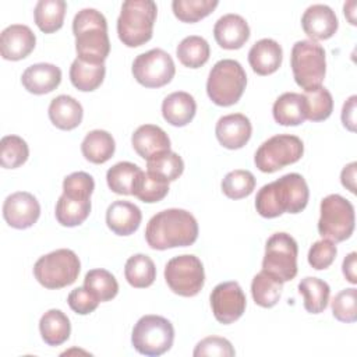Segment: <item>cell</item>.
I'll return each instance as SVG.
<instances>
[{
  "label": "cell",
  "instance_id": "cell-1",
  "mask_svg": "<svg viewBox=\"0 0 357 357\" xmlns=\"http://www.w3.org/2000/svg\"><path fill=\"white\" fill-rule=\"evenodd\" d=\"M308 198L310 190L304 177L298 173H287L261 187L255 197V208L262 218L272 219L284 212H301L307 206Z\"/></svg>",
  "mask_w": 357,
  "mask_h": 357
},
{
  "label": "cell",
  "instance_id": "cell-2",
  "mask_svg": "<svg viewBox=\"0 0 357 357\" xmlns=\"http://www.w3.org/2000/svg\"><path fill=\"white\" fill-rule=\"evenodd\" d=\"M198 238L197 219L185 209L170 208L153 215L145 229V240L153 250L192 245Z\"/></svg>",
  "mask_w": 357,
  "mask_h": 357
},
{
  "label": "cell",
  "instance_id": "cell-3",
  "mask_svg": "<svg viewBox=\"0 0 357 357\" xmlns=\"http://www.w3.org/2000/svg\"><path fill=\"white\" fill-rule=\"evenodd\" d=\"M73 33L78 59L92 64H105L110 53V40L107 22L100 11L95 8L78 11L73 20Z\"/></svg>",
  "mask_w": 357,
  "mask_h": 357
},
{
  "label": "cell",
  "instance_id": "cell-4",
  "mask_svg": "<svg viewBox=\"0 0 357 357\" xmlns=\"http://www.w3.org/2000/svg\"><path fill=\"white\" fill-rule=\"evenodd\" d=\"M158 7L152 0H127L117 18V35L123 45L138 47L151 40Z\"/></svg>",
  "mask_w": 357,
  "mask_h": 357
},
{
  "label": "cell",
  "instance_id": "cell-5",
  "mask_svg": "<svg viewBox=\"0 0 357 357\" xmlns=\"http://www.w3.org/2000/svg\"><path fill=\"white\" fill-rule=\"evenodd\" d=\"M247 85V74L243 66L233 59L215 63L206 81V93L218 106H231L240 100Z\"/></svg>",
  "mask_w": 357,
  "mask_h": 357
},
{
  "label": "cell",
  "instance_id": "cell-6",
  "mask_svg": "<svg viewBox=\"0 0 357 357\" xmlns=\"http://www.w3.org/2000/svg\"><path fill=\"white\" fill-rule=\"evenodd\" d=\"M290 66L296 84L304 91L321 86L325 73L326 60L324 47L311 40H298L293 45Z\"/></svg>",
  "mask_w": 357,
  "mask_h": 357
},
{
  "label": "cell",
  "instance_id": "cell-7",
  "mask_svg": "<svg viewBox=\"0 0 357 357\" xmlns=\"http://www.w3.org/2000/svg\"><path fill=\"white\" fill-rule=\"evenodd\" d=\"M81 271L77 254L68 248H60L40 257L33 266L35 279L46 289L54 290L73 284Z\"/></svg>",
  "mask_w": 357,
  "mask_h": 357
},
{
  "label": "cell",
  "instance_id": "cell-8",
  "mask_svg": "<svg viewBox=\"0 0 357 357\" xmlns=\"http://www.w3.org/2000/svg\"><path fill=\"white\" fill-rule=\"evenodd\" d=\"M319 211L318 233L322 238L340 243L353 234L356 216L354 206L349 199L339 194L326 195L321 201Z\"/></svg>",
  "mask_w": 357,
  "mask_h": 357
},
{
  "label": "cell",
  "instance_id": "cell-9",
  "mask_svg": "<svg viewBox=\"0 0 357 357\" xmlns=\"http://www.w3.org/2000/svg\"><path fill=\"white\" fill-rule=\"evenodd\" d=\"M174 340L172 322L160 315H144L134 325L132 347L144 356L158 357L170 350Z\"/></svg>",
  "mask_w": 357,
  "mask_h": 357
},
{
  "label": "cell",
  "instance_id": "cell-10",
  "mask_svg": "<svg viewBox=\"0 0 357 357\" xmlns=\"http://www.w3.org/2000/svg\"><path fill=\"white\" fill-rule=\"evenodd\" d=\"M303 141L290 134H278L264 141L254 155V163L262 173H275L301 159Z\"/></svg>",
  "mask_w": 357,
  "mask_h": 357
},
{
  "label": "cell",
  "instance_id": "cell-11",
  "mask_svg": "<svg viewBox=\"0 0 357 357\" xmlns=\"http://www.w3.org/2000/svg\"><path fill=\"white\" fill-rule=\"evenodd\" d=\"M298 247L296 240L283 231L272 234L265 244L262 271L279 280L289 282L297 275Z\"/></svg>",
  "mask_w": 357,
  "mask_h": 357
},
{
  "label": "cell",
  "instance_id": "cell-12",
  "mask_svg": "<svg viewBox=\"0 0 357 357\" xmlns=\"http://www.w3.org/2000/svg\"><path fill=\"white\" fill-rule=\"evenodd\" d=\"M165 280L173 293L194 297L205 283L204 265L198 257L191 254L174 257L165 266Z\"/></svg>",
  "mask_w": 357,
  "mask_h": 357
},
{
  "label": "cell",
  "instance_id": "cell-13",
  "mask_svg": "<svg viewBox=\"0 0 357 357\" xmlns=\"http://www.w3.org/2000/svg\"><path fill=\"white\" fill-rule=\"evenodd\" d=\"M132 75L145 88H160L169 84L176 73L172 56L163 49H151L135 57Z\"/></svg>",
  "mask_w": 357,
  "mask_h": 357
},
{
  "label": "cell",
  "instance_id": "cell-14",
  "mask_svg": "<svg viewBox=\"0 0 357 357\" xmlns=\"http://www.w3.org/2000/svg\"><path fill=\"white\" fill-rule=\"evenodd\" d=\"M209 298L215 319L223 325L236 322L245 311L247 298L237 282L219 283Z\"/></svg>",
  "mask_w": 357,
  "mask_h": 357
},
{
  "label": "cell",
  "instance_id": "cell-15",
  "mask_svg": "<svg viewBox=\"0 0 357 357\" xmlns=\"http://www.w3.org/2000/svg\"><path fill=\"white\" fill-rule=\"evenodd\" d=\"M40 215L38 199L26 191L8 195L3 204V218L8 226L22 230L33 226Z\"/></svg>",
  "mask_w": 357,
  "mask_h": 357
},
{
  "label": "cell",
  "instance_id": "cell-16",
  "mask_svg": "<svg viewBox=\"0 0 357 357\" xmlns=\"http://www.w3.org/2000/svg\"><path fill=\"white\" fill-rule=\"evenodd\" d=\"M35 33L22 24H13L0 33V53L4 60L18 61L25 59L35 49Z\"/></svg>",
  "mask_w": 357,
  "mask_h": 357
},
{
  "label": "cell",
  "instance_id": "cell-17",
  "mask_svg": "<svg viewBox=\"0 0 357 357\" xmlns=\"http://www.w3.org/2000/svg\"><path fill=\"white\" fill-rule=\"evenodd\" d=\"M301 26L311 40H325L335 35L339 22L335 11L326 4H312L310 6L303 17Z\"/></svg>",
  "mask_w": 357,
  "mask_h": 357
},
{
  "label": "cell",
  "instance_id": "cell-18",
  "mask_svg": "<svg viewBox=\"0 0 357 357\" xmlns=\"http://www.w3.org/2000/svg\"><path fill=\"white\" fill-rule=\"evenodd\" d=\"M251 132V121L241 113H231L220 117L215 128L219 144L227 149L243 148L250 141Z\"/></svg>",
  "mask_w": 357,
  "mask_h": 357
},
{
  "label": "cell",
  "instance_id": "cell-19",
  "mask_svg": "<svg viewBox=\"0 0 357 357\" xmlns=\"http://www.w3.org/2000/svg\"><path fill=\"white\" fill-rule=\"evenodd\" d=\"M213 36L220 47L236 50L243 47L248 40L250 26L241 15L226 14L215 22Z\"/></svg>",
  "mask_w": 357,
  "mask_h": 357
},
{
  "label": "cell",
  "instance_id": "cell-20",
  "mask_svg": "<svg viewBox=\"0 0 357 357\" xmlns=\"http://www.w3.org/2000/svg\"><path fill=\"white\" fill-rule=\"evenodd\" d=\"M283 50L282 46L269 38L255 42L248 52V63L258 75H269L282 66Z\"/></svg>",
  "mask_w": 357,
  "mask_h": 357
},
{
  "label": "cell",
  "instance_id": "cell-21",
  "mask_svg": "<svg viewBox=\"0 0 357 357\" xmlns=\"http://www.w3.org/2000/svg\"><path fill=\"white\" fill-rule=\"evenodd\" d=\"M24 88L35 95L54 91L61 82V70L50 63H38L25 68L21 77Z\"/></svg>",
  "mask_w": 357,
  "mask_h": 357
},
{
  "label": "cell",
  "instance_id": "cell-22",
  "mask_svg": "<svg viewBox=\"0 0 357 357\" xmlns=\"http://www.w3.org/2000/svg\"><path fill=\"white\" fill-rule=\"evenodd\" d=\"M142 220L141 209L128 201H114L106 211V225L117 236H130Z\"/></svg>",
  "mask_w": 357,
  "mask_h": 357
},
{
  "label": "cell",
  "instance_id": "cell-23",
  "mask_svg": "<svg viewBox=\"0 0 357 357\" xmlns=\"http://www.w3.org/2000/svg\"><path fill=\"white\" fill-rule=\"evenodd\" d=\"M134 151L144 159L170 151V139L167 134L155 124H142L131 135Z\"/></svg>",
  "mask_w": 357,
  "mask_h": 357
},
{
  "label": "cell",
  "instance_id": "cell-24",
  "mask_svg": "<svg viewBox=\"0 0 357 357\" xmlns=\"http://www.w3.org/2000/svg\"><path fill=\"white\" fill-rule=\"evenodd\" d=\"M197 113V103L192 95L184 91H177L167 95L162 102V116L163 119L174 126H187Z\"/></svg>",
  "mask_w": 357,
  "mask_h": 357
},
{
  "label": "cell",
  "instance_id": "cell-25",
  "mask_svg": "<svg viewBox=\"0 0 357 357\" xmlns=\"http://www.w3.org/2000/svg\"><path fill=\"white\" fill-rule=\"evenodd\" d=\"M47 113L53 126L64 131L77 128L84 116L81 103L70 95H59L52 99Z\"/></svg>",
  "mask_w": 357,
  "mask_h": 357
},
{
  "label": "cell",
  "instance_id": "cell-26",
  "mask_svg": "<svg viewBox=\"0 0 357 357\" xmlns=\"http://www.w3.org/2000/svg\"><path fill=\"white\" fill-rule=\"evenodd\" d=\"M273 119L280 126H300L307 120V106L303 93L284 92L273 103Z\"/></svg>",
  "mask_w": 357,
  "mask_h": 357
},
{
  "label": "cell",
  "instance_id": "cell-27",
  "mask_svg": "<svg viewBox=\"0 0 357 357\" xmlns=\"http://www.w3.org/2000/svg\"><path fill=\"white\" fill-rule=\"evenodd\" d=\"M116 151V142L112 134L105 130L89 131L81 144V152L86 160L95 165L107 162Z\"/></svg>",
  "mask_w": 357,
  "mask_h": 357
},
{
  "label": "cell",
  "instance_id": "cell-28",
  "mask_svg": "<svg viewBox=\"0 0 357 357\" xmlns=\"http://www.w3.org/2000/svg\"><path fill=\"white\" fill-rule=\"evenodd\" d=\"M39 331L46 344L60 346L70 337L71 324L63 311L52 308L42 315L39 321Z\"/></svg>",
  "mask_w": 357,
  "mask_h": 357
},
{
  "label": "cell",
  "instance_id": "cell-29",
  "mask_svg": "<svg viewBox=\"0 0 357 357\" xmlns=\"http://www.w3.org/2000/svg\"><path fill=\"white\" fill-rule=\"evenodd\" d=\"M106 74L105 64H92L75 59L70 67V81L81 92H91L100 86Z\"/></svg>",
  "mask_w": 357,
  "mask_h": 357
},
{
  "label": "cell",
  "instance_id": "cell-30",
  "mask_svg": "<svg viewBox=\"0 0 357 357\" xmlns=\"http://www.w3.org/2000/svg\"><path fill=\"white\" fill-rule=\"evenodd\" d=\"M67 3L64 0H40L33 10L36 26L43 33H53L63 26Z\"/></svg>",
  "mask_w": 357,
  "mask_h": 357
},
{
  "label": "cell",
  "instance_id": "cell-31",
  "mask_svg": "<svg viewBox=\"0 0 357 357\" xmlns=\"http://www.w3.org/2000/svg\"><path fill=\"white\" fill-rule=\"evenodd\" d=\"M298 291L304 297V308L310 314H321L329 303L331 287L318 278L307 276L298 283Z\"/></svg>",
  "mask_w": 357,
  "mask_h": 357
},
{
  "label": "cell",
  "instance_id": "cell-32",
  "mask_svg": "<svg viewBox=\"0 0 357 357\" xmlns=\"http://www.w3.org/2000/svg\"><path fill=\"white\" fill-rule=\"evenodd\" d=\"M91 213V199L73 198L61 194L56 204V219L61 226L74 227L85 222Z\"/></svg>",
  "mask_w": 357,
  "mask_h": 357
},
{
  "label": "cell",
  "instance_id": "cell-33",
  "mask_svg": "<svg viewBox=\"0 0 357 357\" xmlns=\"http://www.w3.org/2000/svg\"><path fill=\"white\" fill-rule=\"evenodd\" d=\"M282 289L283 282L265 271L257 273L251 282L252 298L255 304L264 308H271L279 303Z\"/></svg>",
  "mask_w": 357,
  "mask_h": 357
},
{
  "label": "cell",
  "instance_id": "cell-34",
  "mask_svg": "<svg viewBox=\"0 0 357 357\" xmlns=\"http://www.w3.org/2000/svg\"><path fill=\"white\" fill-rule=\"evenodd\" d=\"M126 280L135 289L149 287L156 279V268L153 261L145 254L130 257L124 266Z\"/></svg>",
  "mask_w": 357,
  "mask_h": 357
},
{
  "label": "cell",
  "instance_id": "cell-35",
  "mask_svg": "<svg viewBox=\"0 0 357 357\" xmlns=\"http://www.w3.org/2000/svg\"><path fill=\"white\" fill-rule=\"evenodd\" d=\"M141 169L131 162H119L106 173L109 188L120 195H132L134 185L141 174Z\"/></svg>",
  "mask_w": 357,
  "mask_h": 357
},
{
  "label": "cell",
  "instance_id": "cell-36",
  "mask_svg": "<svg viewBox=\"0 0 357 357\" xmlns=\"http://www.w3.org/2000/svg\"><path fill=\"white\" fill-rule=\"evenodd\" d=\"M176 54L183 66L188 68H199L209 60L211 49L202 36L190 35L178 43Z\"/></svg>",
  "mask_w": 357,
  "mask_h": 357
},
{
  "label": "cell",
  "instance_id": "cell-37",
  "mask_svg": "<svg viewBox=\"0 0 357 357\" xmlns=\"http://www.w3.org/2000/svg\"><path fill=\"white\" fill-rule=\"evenodd\" d=\"M146 172L170 183L183 174L184 162L178 153L166 151L146 160Z\"/></svg>",
  "mask_w": 357,
  "mask_h": 357
},
{
  "label": "cell",
  "instance_id": "cell-38",
  "mask_svg": "<svg viewBox=\"0 0 357 357\" xmlns=\"http://www.w3.org/2000/svg\"><path fill=\"white\" fill-rule=\"evenodd\" d=\"M84 287L88 289L100 303L114 298L119 293L116 278L106 269H91L84 279Z\"/></svg>",
  "mask_w": 357,
  "mask_h": 357
},
{
  "label": "cell",
  "instance_id": "cell-39",
  "mask_svg": "<svg viewBox=\"0 0 357 357\" xmlns=\"http://www.w3.org/2000/svg\"><path fill=\"white\" fill-rule=\"evenodd\" d=\"M169 192V183L149 172H141L134 190L132 195L146 204H153L162 201Z\"/></svg>",
  "mask_w": 357,
  "mask_h": 357
},
{
  "label": "cell",
  "instance_id": "cell-40",
  "mask_svg": "<svg viewBox=\"0 0 357 357\" xmlns=\"http://www.w3.org/2000/svg\"><path fill=\"white\" fill-rule=\"evenodd\" d=\"M307 106V120L324 121L333 110V99L331 92L325 86H317L303 93Z\"/></svg>",
  "mask_w": 357,
  "mask_h": 357
},
{
  "label": "cell",
  "instance_id": "cell-41",
  "mask_svg": "<svg viewBox=\"0 0 357 357\" xmlns=\"http://www.w3.org/2000/svg\"><path fill=\"white\" fill-rule=\"evenodd\" d=\"M218 4V0H173L172 10L181 22L192 24L208 17Z\"/></svg>",
  "mask_w": 357,
  "mask_h": 357
},
{
  "label": "cell",
  "instance_id": "cell-42",
  "mask_svg": "<svg viewBox=\"0 0 357 357\" xmlns=\"http://www.w3.org/2000/svg\"><path fill=\"white\" fill-rule=\"evenodd\" d=\"M29 156L26 142L18 135H6L0 141V165L4 169L22 166Z\"/></svg>",
  "mask_w": 357,
  "mask_h": 357
},
{
  "label": "cell",
  "instance_id": "cell-43",
  "mask_svg": "<svg viewBox=\"0 0 357 357\" xmlns=\"http://www.w3.org/2000/svg\"><path fill=\"white\" fill-rule=\"evenodd\" d=\"M255 188V177L248 170L229 172L222 180V191L230 199H241L248 197Z\"/></svg>",
  "mask_w": 357,
  "mask_h": 357
},
{
  "label": "cell",
  "instance_id": "cell-44",
  "mask_svg": "<svg viewBox=\"0 0 357 357\" xmlns=\"http://www.w3.org/2000/svg\"><path fill=\"white\" fill-rule=\"evenodd\" d=\"M357 289L350 287L339 291L332 300L333 317L346 324L356 322L357 319Z\"/></svg>",
  "mask_w": 357,
  "mask_h": 357
},
{
  "label": "cell",
  "instance_id": "cell-45",
  "mask_svg": "<svg viewBox=\"0 0 357 357\" xmlns=\"http://www.w3.org/2000/svg\"><path fill=\"white\" fill-rule=\"evenodd\" d=\"M93 190H95L93 177L85 172H74L66 176L63 180V194L73 198L91 199Z\"/></svg>",
  "mask_w": 357,
  "mask_h": 357
},
{
  "label": "cell",
  "instance_id": "cell-46",
  "mask_svg": "<svg viewBox=\"0 0 357 357\" xmlns=\"http://www.w3.org/2000/svg\"><path fill=\"white\" fill-rule=\"evenodd\" d=\"M336 254L337 248L333 241L326 238L318 240L311 245L308 251V264L317 271L326 269L333 264Z\"/></svg>",
  "mask_w": 357,
  "mask_h": 357
},
{
  "label": "cell",
  "instance_id": "cell-47",
  "mask_svg": "<svg viewBox=\"0 0 357 357\" xmlns=\"http://www.w3.org/2000/svg\"><path fill=\"white\" fill-rule=\"evenodd\" d=\"M236 354L231 343L219 336H208L197 343L192 356L201 357V356H219V357H233Z\"/></svg>",
  "mask_w": 357,
  "mask_h": 357
},
{
  "label": "cell",
  "instance_id": "cell-48",
  "mask_svg": "<svg viewBox=\"0 0 357 357\" xmlns=\"http://www.w3.org/2000/svg\"><path fill=\"white\" fill-rule=\"evenodd\" d=\"M67 303L75 314L86 315V314H91L92 311H95L100 301L88 289H85L82 286V287H77L70 291V294L67 297Z\"/></svg>",
  "mask_w": 357,
  "mask_h": 357
},
{
  "label": "cell",
  "instance_id": "cell-49",
  "mask_svg": "<svg viewBox=\"0 0 357 357\" xmlns=\"http://www.w3.org/2000/svg\"><path fill=\"white\" fill-rule=\"evenodd\" d=\"M356 103H357V96L351 95L344 102L342 109V123L351 132L356 131Z\"/></svg>",
  "mask_w": 357,
  "mask_h": 357
},
{
  "label": "cell",
  "instance_id": "cell-50",
  "mask_svg": "<svg viewBox=\"0 0 357 357\" xmlns=\"http://www.w3.org/2000/svg\"><path fill=\"white\" fill-rule=\"evenodd\" d=\"M356 167L357 163L351 162L346 165L340 173V181L344 188H347L350 192H356Z\"/></svg>",
  "mask_w": 357,
  "mask_h": 357
},
{
  "label": "cell",
  "instance_id": "cell-51",
  "mask_svg": "<svg viewBox=\"0 0 357 357\" xmlns=\"http://www.w3.org/2000/svg\"><path fill=\"white\" fill-rule=\"evenodd\" d=\"M356 257H357V254L353 251V252H350L349 255H346V258L343 259V264H342L343 275H344L346 280H347V282H350L351 284H356V283H357V275H356Z\"/></svg>",
  "mask_w": 357,
  "mask_h": 357
}]
</instances>
